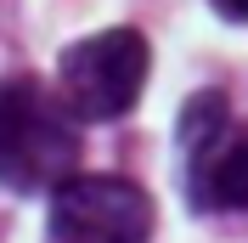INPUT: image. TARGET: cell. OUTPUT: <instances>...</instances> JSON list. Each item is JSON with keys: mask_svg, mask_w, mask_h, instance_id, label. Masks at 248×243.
<instances>
[{"mask_svg": "<svg viewBox=\"0 0 248 243\" xmlns=\"http://www.w3.org/2000/svg\"><path fill=\"white\" fill-rule=\"evenodd\" d=\"M79 164V119L51 85L17 74L0 85V187L57 192Z\"/></svg>", "mask_w": 248, "mask_h": 243, "instance_id": "obj_1", "label": "cell"}, {"mask_svg": "<svg viewBox=\"0 0 248 243\" xmlns=\"http://www.w3.org/2000/svg\"><path fill=\"white\" fill-rule=\"evenodd\" d=\"M186 204L203 215H248V119L220 91H198L181 107Z\"/></svg>", "mask_w": 248, "mask_h": 243, "instance_id": "obj_2", "label": "cell"}, {"mask_svg": "<svg viewBox=\"0 0 248 243\" xmlns=\"http://www.w3.org/2000/svg\"><path fill=\"white\" fill-rule=\"evenodd\" d=\"M147 40L136 29H102L91 40L62 51L57 62V96L68 102L79 124H108V119H124L136 107L141 85H147Z\"/></svg>", "mask_w": 248, "mask_h": 243, "instance_id": "obj_3", "label": "cell"}, {"mask_svg": "<svg viewBox=\"0 0 248 243\" xmlns=\"http://www.w3.org/2000/svg\"><path fill=\"white\" fill-rule=\"evenodd\" d=\"M46 243H153V198L124 175H68L51 198Z\"/></svg>", "mask_w": 248, "mask_h": 243, "instance_id": "obj_4", "label": "cell"}, {"mask_svg": "<svg viewBox=\"0 0 248 243\" xmlns=\"http://www.w3.org/2000/svg\"><path fill=\"white\" fill-rule=\"evenodd\" d=\"M220 17H232V23H248V0H215Z\"/></svg>", "mask_w": 248, "mask_h": 243, "instance_id": "obj_5", "label": "cell"}]
</instances>
